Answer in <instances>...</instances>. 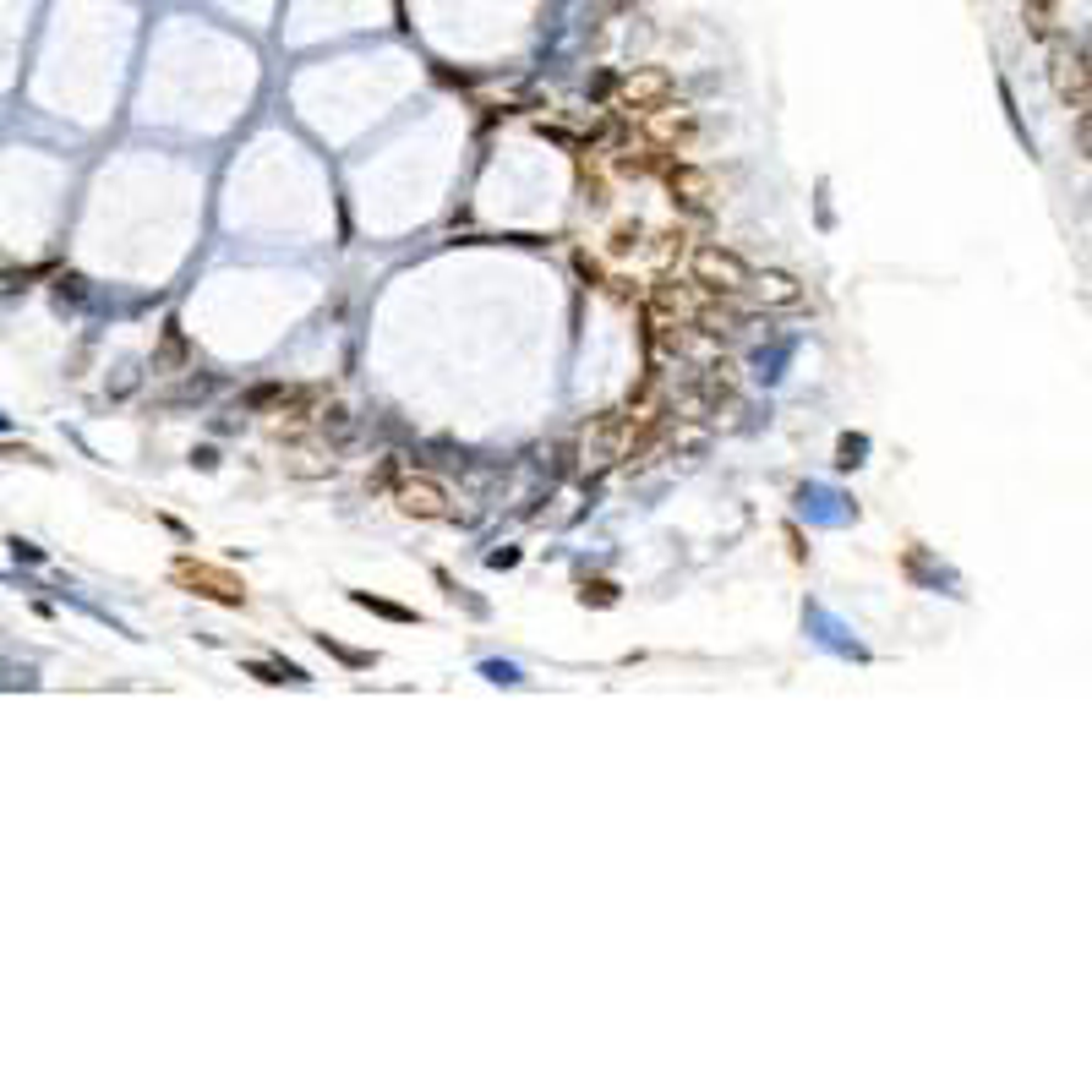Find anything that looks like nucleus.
<instances>
[{"mask_svg": "<svg viewBox=\"0 0 1092 1092\" xmlns=\"http://www.w3.org/2000/svg\"><path fill=\"white\" fill-rule=\"evenodd\" d=\"M694 279L710 290V296H738V290H749V263H743L738 252H721V246H705V252L694 257Z\"/></svg>", "mask_w": 1092, "mask_h": 1092, "instance_id": "nucleus-1", "label": "nucleus"}, {"mask_svg": "<svg viewBox=\"0 0 1092 1092\" xmlns=\"http://www.w3.org/2000/svg\"><path fill=\"white\" fill-rule=\"evenodd\" d=\"M1054 88L1059 99L1070 104L1076 115H1087V50H1081V39H1059L1054 45Z\"/></svg>", "mask_w": 1092, "mask_h": 1092, "instance_id": "nucleus-2", "label": "nucleus"}, {"mask_svg": "<svg viewBox=\"0 0 1092 1092\" xmlns=\"http://www.w3.org/2000/svg\"><path fill=\"white\" fill-rule=\"evenodd\" d=\"M399 508L421 519H442L448 514V497H442L437 481H399Z\"/></svg>", "mask_w": 1092, "mask_h": 1092, "instance_id": "nucleus-3", "label": "nucleus"}, {"mask_svg": "<svg viewBox=\"0 0 1092 1092\" xmlns=\"http://www.w3.org/2000/svg\"><path fill=\"white\" fill-rule=\"evenodd\" d=\"M181 574L191 579V585H208V596H219V601H241L246 590H241V579H230V574H219V568H191V563H181Z\"/></svg>", "mask_w": 1092, "mask_h": 1092, "instance_id": "nucleus-4", "label": "nucleus"}, {"mask_svg": "<svg viewBox=\"0 0 1092 1092\" xmlns=\"http://www.w3.org/2000/svg\"><path fill=\"white\" fill-rule=\"evenodd\" d=\"M667 93V71H640V77L623 82V99L634 104V110H645V104H656Z\"/></svg>", "mask_w": 1092, "mask_h": 1092, "instance_id": "nucleus-5", "label": "nucleus"}, {"mask_svg": "<svg viewBox=\"0 0 1092 1092\" xmlns=\"http://www.w3.org/2000/svg\"><path fill=\"white\" fill-rule=\"evenodd\" d=\"M1022 23L1032 39H1048L1059 23V0H1022Z\"/></svg>", "mask_w": 1092, "mask_h": 1092, "instance_id": "nucleus-6", "label": "nucleus"}, {"mask_svg": "<svg viewBox=\"0 0 1092 1092\" xmlns=\"http://www.w3.org/2000/svg\"><path fill=\"white\" fill-rule=\"evenodd\" d=\"M672 191H683V202H710V176L677 165V170H672Z\"/></svg>", "mask_w": 1092, "mask_h": 1092, "instance_id": "nucleus-7", "label": "nucleus"}, {"mask_svg": "<svg viewBox=\"0 0 1092 1092\" xmlns=\"http://www.w3.org/2000/svg\"><path fill=\"white\" fill-rule=\"evenodd\" d=\"M760 290V301H797V285L787 274H765V279H749Z\"/></svg>", "mask_w": 1092, "mask_h": 1092, "instance_id": "nucleus-8", "label": "nucleus"}]
</instances>
